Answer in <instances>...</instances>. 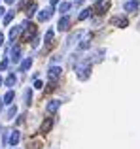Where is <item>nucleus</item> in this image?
<instances>
[{"instance_id":"b1692460","label":"nucleus","mask_w":140,"mask_h":149,"mask_svg":"<svg viewBox=\"0 0 140 149\" xmlns=\"http://www.w3.org/2000/svg\"><path fill=\"white\" fill-rule=\"evenodd\" d=\"M8 68V58H4L2 62H0V70H6Z\"/></svg>"},{"instance_id":"7c9ffc66","label":"nucleus","mask_w":140,"mask_h":149,"mask_svg":"<svg viewBox=\"0 0 140 149\" xmlns=\"http://www.w3.org/2000/svg\"><path fill=\"white\" fill-rule=\"evenodd\" d=\"M15 2V0H6V4H13Z\"/></svg>"},{"instance_id":"423d86ee","label":"nucleus","mask_w":140,"mask_h":149,"mask_svg":"<svg viewBox=\"0 0 140 149\" xmlns=\"http://www.w3.org/2000/svg\"><path fill=\"white\" fill-rule=\"evenodd\" d=\"M10 58H11V62H13V64H17V62L21 61V47H19V45H13V47H11Z\"/></svg>"},{"instance_id":"20e7f679","label":"nucleus","mask_w":140,"mask_h":149,"mask_svg":"<svg viewBox=\"0 0 140 149\" xmlns=\"http://www.w3.org/2000/svg\"><path fill=\"white\" fill-rule=\"evenodd\" d=\"M70 23H72V19H70L68 15H63V17L59 19V23H57V29H59L61 32H64V30L70 29Z\"/></svg>"},{"instance_id":"f257e3e1","label":"nucleus","mask_w":140,"mask_h":149,"mask_svg":"<svg viewBox=\"0 0 140 149\" xmlns=\"http://www.w3.org/2000/svg\"><path fill=\"white\" fill-rule=\"evenodd\" d=\"M74 70H76V77L80 81L89 79V76H91V64L87 62V58L80 62H74Z\"/></svg>"},{"instance_id":"4be33fe9","label":"nucleus","mask_w":140,"mask_h":149,"mask_svg":"<svg viewBox=\"0 0 140 149\" xmlns=\"http://www.w3.org/2000/svg\"><path fill=\"white\" fill-rule=\"evenodd\" d=\"M13 13L15 11H10V13H6V17H4V25H10L11 19H13Z\"/></svg>"},{"instance_id":"a878e982","label":"nucleus","mask_w":140,"mask_h":149,"mask_svg":"<svg viewBox=\"0 0 140 149\" xmlns=\"http://www.w3.org/2000/svg\"><path fill=\"white\" fill-rule=\"evenodd\" d=\"M49 2H51V8H53V6H57V4H59V0H49Z\"/></svg>"},{"instance_id":"9b49d317","label":"nucleus","mask_w":140,"mask_h":149,"mask_svg":"<svg viewBox=\"0 0 140 149\" xmlns=\"http://www.w3.org/2000/svg\"><path fill=\"white\" fill-rule=\"evenodd\" d=\"M19 140H21V132H19V130H11L10 140H8V142H10V146H17Z\"/></svg>"},{"instance_id":"4468645a","label":"nucleus","mask_w":140,"mask_h":149,"mask_svg":"<svg viewBox=\"0 0 140 149\" xmlns=\"http://www.w3.org/2000/svg\"><path fill=\"white\" fill-rule=\"evenodd\" d=\"M91 13H93V10H91V8H85V10H81V13L78 15V21H83V19H87Z\"/></svg>"},{"instance_id":"2eb2a0df","label":"nucleus","mask_w":140,"mask_h":149,"mask_svg":"<svg viewBox=\"0 0 140 149\" xmlns=\"http://www.w3.org/2000/svg\"><path fill=\"white\" fill-rule=\"evenodd\" d=\"M13 98H15V93L13 91H8L6 95H4V104H11V102H13Z\"/></svg>"},{"instance_id":"aec40b11","label":"nucleus","mask_w":140,"mask_h":149,"mask_svg":"<svg viewBox=\"0 0 140 149\" xmlns=\"http://www.w3.org/2000/svg\"><path fill=\"white\" fill-rule=\"evenodd\" d=\"M30 102H32V91H30V89H27V91H25V104L30 106Z\"/></svg>"},{"instance_id":"dca6fc26","label":"nucleus","mask_w":140,"mask_h":149,"mask_svg":"<svg viewBox=\"0 0 140 149\" xmlns=\"http://www.w3.org/2000/svg\"><path fill=\"white\" fill-rule=\"evenodd\" d=\"M30 66H32V58L29 57V58H25V61L21 62V72H27V70H29Z\"/></svg>"},{"instance_id":"c756f323","label":"nucleus","mask_w":140,"mask_h":149,"mask_svg":"<svg viewBox=\"0 0 140 149\" xmlns=\"http://www.w3.org/2000/svg\"><path fill=\"white\" fill-rule=\"evenodd\" d=\"M4 11H6V10H4V8H0V17H2V15H4Z\"/></svg>"},{"instance_id":"f8f14e48","label":"nucleus","mask_w":140,"mask_h":149,"mask_svg":"<svg viewBox=\"0 0 140 149\" xmlns=\"http://www.w3.org/2000/svg\"><path fill=\"white\" fill-rule=\"evenodd\" d=\"M21 30H23V25H19V26H11V30H10V40L11 42H15L19 38V34H21Z\"/></svg>"},{"instance_id":"ddd939ff","label":"nucleus","mask_w":140,"mask_h":149,"mask_svg":"<svg viewBox=\"0 0 140 149\" xmlns=\"http://www.w3.org/2000/svg\"><path fill=\"white\" fill-rule=\"evenodd\" d=\"M51 127H53V119H49V117H48V119H46L44 123H42L40 132H42V134H48V132L51 130Z\"/></svg>"},{"instance_id":"f03ea898","label":"nucleus","mask_w":140,"mask_h":149,"mask_svg":"<svg viewBox=\"0 0 140 149\" xmlns=\"http://www.w3.org/2000/svg\"><path fill=\"white\" fill-rule=\"evenodd\" d=\"M61 66H49V70H48V79H49V83H57V81L61 79Z\"/></svg>"},{"instance_id":"9d476101","label":"nucleus","mask_w":140,"mask_h":149,"mask_svg":"<svg viewBox=\"0 0 140 149\" xmlns=\"http://www.w3.org/2000/svg\"><path fill=\"white\" fill-rule=\"evenodd\" d=\"M51 15H53V8H46V10H42L40 13H38V19H40V21H48Z\"/></svg>"},{"instance_id":"6ab92c4d","label":"nucleus","mask_w":140,"mask_h":149,"mask_svg":"<svg viewBox=\"0 0 140 149\" xmlns=\"http://www.w3.org/2000/svg\"><path fill=\"white\" fill-rule=\"evenodd\" d=\"M15 81H17L15 74H10V76L6 77V85H8V87H13V85H15Z\"/></svg>"},{"instance_id":"2f4dec72","label":"nucleus","mask_w":140,"mask_h":149,"mask_svg":"<svg viewBox=\"0 0 140 149\" xmlns=\"http://www.w3.org/2000/svg\"><path fill=\"white\" fill-rule=\"evenodd\" d=\"M0 85H2V77H0Z\"/></svg>"},{"instance_id":"7ed1b4c3","label":"nucleus","mask_w":140,"mask_h":149,"mask_svg":"<svg viewBox=\"0 0 140 149\" xmlns=\"http://www.w3.org/2000/svg\"><path fill=\"white\" fill-rule=\"evenodd\" d=\"M110 6H112V0H99L95 4V8H93V11L95 13H104V11H108Z\"/></svg>"},{"instance_id":"6e6552de","label":"nucleus","mask_w":140,"mask_h":149,"mask_svg":"<svg viewBox=\"0 0 140 149\" xmlns=\"http://www.w3.org/2000/svg\"><path fill=\"white\" fill-rule=\"evenodd\" d=\"M112 25L114 26H119V29H125L127 25H129V21H127V17H121V15H118V17H112Z\"/></svg>"},{"instance_id":"c85d7f7f","label":"nucleus","mask_w":140,"mask_h":149,"mask_svg":"<svg viewBox=\"0 0 140 149\" xmlns=\"http://www.w3.org/2000/svg\"><path fill=\"white\" fill-rule=\"evenodd\" d=\"M81 2H83V0H76V2H74V4H76V6H80Z\"/></svg>"},{"instance_id":"a211bd4d","label":"nucleus","mask_w":140,"mask_h":149,"mask_svg":"<svg viewBox=\"0 0 140 149\" xmlns=\"http://www.w3.org/2000/svg\"><path fill=\"white\" fill-rule=\"evenodd\" d=\"M15 113H17V106H11V108L6 111V119H13Z\"/></svg>"},{"instance_id":"0eeeda50","label":"nucleus","mask_w":140,"mask_h":149,"mask_svg":"<svg viewBox=\"0 0 140 149\" xmlns=\"http://www.w3.org/2000/svg\"><path fill=\"white\" fill-rule=\"evenodd\" d=\"M123 8H125V11H129V13H134L140 8V2L138 0H127V2L123 4Z\"/></svg>"},{"instance_id":"412c9836","label":"nucleus","mask_w":140,"mask_h":149,"mask_svg":"<svg viewBox=\"0 0 140 149\" xmlns=\"http://www.w3.org/2000/svg\"><path fill=\"white\" fill-rule=\"evenodd\" d=\"M36 10H38V6H36V4H30V8H29V10H27V15H29V17H32V15L34 13H36Z\"/></svg>"},{"instance_id":"1a4fd4ad","label":"nucleus","mask_w":140,"mask_h":149,"mask_svg":"<svg viewBox=\"0 0 140 149\" xmlns=\"http://www.w3.org/2000/svg\"><path fill=\"white\" fill-rule=\"evenodd\" d=\"M59 106H61V100H49L48 106H46V111L48 113H55L57 109H59Z\"/></svg>"},{"instance_id":"f3484780","label":"nucleus","mask_w":140,"mask_h":149,"mask_svg":"<svg viewBox=\"0 0 140 149\" xmlns=\"http://www.w3.org/2000/svg\"><path fill=\"white\" fill-rule=\"evenodd\" d=\"M70 6H72L70 2H61V4H59V11H61L63 15H66V11L70 10Z\"/></svg>"},{"instance_id":"cd10ccee","label":"nucleus","mask_w":140,"mask_h":149,"mask_svg":"<svg viewBox=\"0 0 140 149\" xmlns=\"http://www.w3.org/2000/svg\"><path fill=\"white\" fill-rule=\"evenodd\" d=\"M32 149H40V143H34V146H32Z\"/></svg>"},{"instance_id":"5701e85b","label":"nucleus","mask_w":140,"mask_h":149,"mask_svg":"<svg viewBox=\"0 0 140 149\" xmlns=\"http://www.w3.org/2000/svg\"><path fill=\"white\" fill-rule=\"evenodd\" d=\"M46 44H51V40H53V30H48V34H46Z\"/></svg>"},{"instance_id":"393cba45","label":"nucleus","mask_w":140,"mask_h":149,"mask_svg":"<svg viewBox=\"0 0 140 149\" xmlns=\"http://www.w3.org/2000/svg\"><path fill=\"white\" fill-rule=\"evenodd\" d=\"M34 87H36V89H42L44 85H42V81H40V79H36V81H34Z\"/></svg>"},{"instance_id":"bb28decb","label":"nucleus","mask_w":140,"mask_h":149,"mask_svg":"<svg viewBox=\"0 0 140 149\" xmlns=\"http://www.w3.org/2000/svg\"><path fill=\"white\" fill-rule=\"evenodd\" d=\"M2 44H4V34L0 32V45H2Z\"/></svg>"},{"instance_id":"39448f33","label":"nucleus","mask_w":140,"mask_h":149,"mask_svg":"<svg viewBox=\"0 0 140 149\" xmlns=\"http://www.w3.org/2000/svg\"><path fill=\"white\" fill-rule=\"evenodd\" d=\"M36 36V25H32L30 23L29 26L25 29V34H23V42H30V38Z\"/></svg>"}]
</instances>
